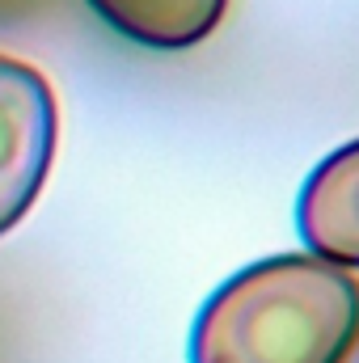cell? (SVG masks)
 <instances>
[{"mask_svg": "<svg viewBox=\"0 0 359 363\" xmlns=\"http://www.w3.org/2000/svg\"><path fill=\"white\" fill-rule=\"evenodd\" d=\"M355 347L359 274L317 254L237 271L190 330V363H347Z\"/></svg>", "mask_w": 359, "mask_h": 363, "instance_id": "cell-1", "label": "cell"}, {"mask_svg": "<svg viewBox=\"0 0 359 363\" xmlns=\"http://www.w3.org/2000/svg\"><path fill=\"white\" fill-rule=\"evenodd\" d=\"M60 135L51 81L13 55H0V237L34 207Z\"/></svg>", "mask_w": 359, "mask_h": 363, "instance_id": "cell-2", "label": "cell"}, {"mask_svg": "<svg viewBox=\"0 0 359 363\" xmlns=\"http://www.w3.org/2000/svg\"><path fill=\"white\" fill-rule=\"evenodd\" d=\"M296 228L309 254L359 271V140L334 148L296 199Z\"/></svg>", "mask_w": 359, "mask_h": 363, "instance_id": "cell-3", "label": "cell"}, {"mask_svg": "<svg viewBox=\"0 0 359 363\" xmlns=\"http://www.w3.org/2000/svg\"><path fill=\"white\" fill-rule=\"evenodd\" d=\"M85 4L114 34L148 51L199 47L228 13V0H85Z\"/></svg>", "mask_w": 359, "mask_h": 363, "instance_id": "cell-4", "label": "cell"}]
</instances>
